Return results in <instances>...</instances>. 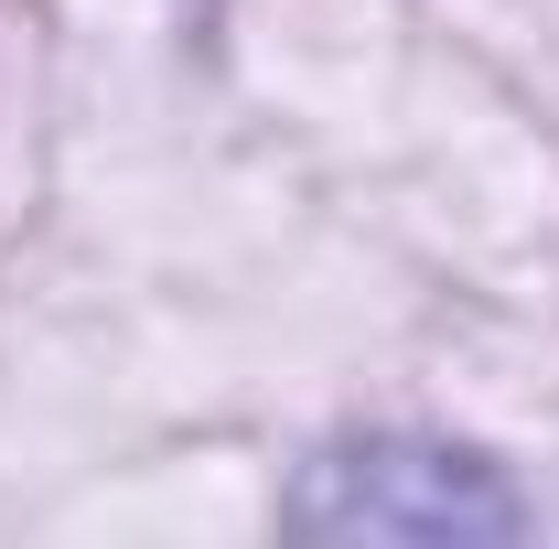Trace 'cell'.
<instances>
[{"mask_svg": "<svg viewBox=\"0 0 559 549\" xmlns=\"http://www.w3.org/2000/svg\"><path fill=\"white\" fill-rule=\"evenodd\" d=\"M280 517L301 539H516L527 495L452 442H334Z\"/></svg>", "mask_w": 559, "mask_h": 549, "instance_id": "obj_1", "label": "cell"}]
</instances>
